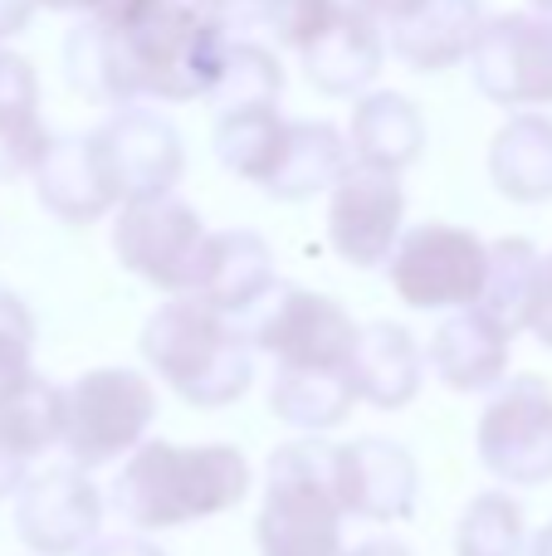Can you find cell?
Segmentation results:
<instances>
[{
	"mask_svg": "<svg viewBox=\"0 0 552 556\" xmlns=\"http://www.w3.org/2000/svg\"><path fill=\"white\" fill-rule=\"evenodd\" d=\"M181 5L196 10V15L221 20V25L230 29V25H240V20H254V5H260V0H181Z\"/></svg>",
	"mask_w": 552,
	"mask_h": 556,
	"instance_id": "34",
	"label": "cell"
},
{
	"mask_svg": "<svg viewBox=\"0 0 552 556\" xmlns=\"http://www.w3.org/2000/svg\"><path fill=\"white\" fill-rule=\"evenodd\" d=\"M338 450L328 440H293L269 454L264 508L254 522L260 556H348L342 547Z\"/></svg>",
	"mask_w": 552,
	"mask_h": 556,
	"instance_id": "4",
	"label": "cell"
},
{
	"mask_svg": "<svg viewBox=\"0 0 552 556\" xmlns=\"http://www.w3.org/2000/svg\"><path fill=\"white\" fill-rule=\"evenodd\" d=\"M489 176L518 205L552 201V117L514 113L489 147Z\"/></svg>",
	"mask_w": 552,
	"mask_h": 556,
	"instance_id": "24",
	"label": "cell"
},
{
	"mask_svg": "<svg viewBox=\"0 0 552 556\" xmlns=\"http://www.w3.org/2000/svg\"><path fill=\"white\" fill-rule=\"evenodd\" d=\"M205 250H211V230H205L201 215L186 201H176V195L123 205V215H117V225H113L117 264L176 298L196 293L201 269H205Z\"/></svg>",
	"mask_w": 552,
	"mask_h": 556,
	"instance_id": "7",
	"label": "cell"
},
{
	"mask_svg": "<svg viewBox=\"0 0 552 556\" xmlns=\"http://www.w3.org/2000/svg\"><path fill=\"white\" fill-rule=\"evenodd\" d=\"M338 493L348 518L362 522H401L416 513L421 469L406 444L367 434L338 450Z\"/></svg>",
	"mask_w": 552,
	"mask_h": 556,
	"instance_id": "14",
	"label": "cell"
},
{
	"mask_svg": "<svg viewBox=\"0 0 552 556\" xmlns=\"http://www.w3.org/2000/svg\"><path fill=\"white\" fill-rule=\"evenodd\" d=\"M342 5H357V10H362V0H342Z\"/></svg>",
	"mask_w": 552,
	"mask_h": 556,
	"instance_id": "42",
	"label": "cell"
},
{
	"mask_svg": "<svg viewBox=\"0 0 552 556\" xmlns=\"http://www.w3.org/2000/svg\"><path fill=\"white\" fill-rule=\"evenodd\" d=\"M54 137L39 123V78L25 54L0 45V181L35 172Z\"/></svg>",
	"mask_w": 552,
	"mask_h": 556,
	"instance_id": "23",
	"label": "cell"
},
{
	"mask_svg": "<svg viewBox=\"0 0 552 556\" xmlns=\"http://www.w3.org/2000/svg\"><path fill=\"white\" fill-rule=\"evenodd\" d=\"M381 59H387V39H381L377 20L357 5H342V15L323 29V39L303 49V74L318 93L352 98L377 78Z\"/></svg>",
	"mask_w": 552,
	"mask_h": 556,
	"instance_id": "19",
	"label": "cell"
},
{
	"mask_svg": "<svg viewBox=\"0 0 552 556\" xmlns=\"http://www.w3.org/2000/svg\"><path fill=\"white\" fill-rule=\"evenodd\" d=\"M39 5H49V10H68V15L88 20V15H93V5H98V0H39Z\"/></svg>",
	"mask_w": 552,
	"mask_h": 556,
	"instance_id": "39",
	"label": "cell"
},
{
	"mask_svg": "<svg viewBox=\"0 0 552 556\" xmlns=\"http://www.w3.org/2000/svg\"><path fill=\"white\" fill-rule=\"evenodd\" d=\"M421 5H426V0H362V10H367L372 20H391V25L411 20Z\"/></svg>",
	"mask_w": 552,
	"mask_h": 556,
	"instance_id": "37",
	"label": "cell"
},
{
	"mask_svg": "<svg viewBox=\"0 0 552 556\" xmlns=\"http://www.w3.org/2000/svg\"><path fill=\"white\" fill-rule=\"evenodd\" d=\"M156 391L127 366H98L64 391V454L78 469H98L147 444Z\"/></svg>",
	"mask_w": 552,
	"mask_h": 556,
	"instance_id": "5",
	"label": "cell"
},
{
	"mask_svg": "<svg viewBox=\"0 0 552 556\" xmlns=\"http://www.w3.org/2000/svg\"><path fill=\"white\" fill-rule=\"evenodd\" d=\"M250 493V459L235 444H166L147 440L117 469L108 503L137 532H166L230 513Z\"/></svg>",
	"mask_w": 552,
	"mask_h": 556,
	"instance_id": "1",
	"label": "cell"
},
{
	"mask_svg": "<svg viewBox=\"0 0 552 556\" xmlns=\"http://www.w3.org/2000/svg\"><path fill=\"white\" fill-rule=\"evenodd\" d=\"M284 137H289V123L279 117V108H250V113L215 117V156H221V166L254 181L260 191L284 156Z\"/></svg>",
	"mask_w": 552,
	"mask_h": 556,
	"instance_id": "28",
	"label": "cell"
},
{
	"mask_svg": "<svg viewBox=\"0 0 552 556\" xmlns=\"http://www.w3.org/2000/svg\"><path fill=\"white\" fill-rule=\"evenodd\" d=\"M352 172V147L333 123H289L284 156L274 176L264 181V195L274 201H309L318 191H338V181Z\"/></svg>",
	"mask_w": 552,
	"mask_h": 556,
	"instance_id": "21",
	"label": "cell"
},
{
	"mask_svg": "<svg viewBox=\"0 0 552 556\" xmlns=\"http://www.w3.org/2000/svg\"><path fill=\"white\" fill-rule=\"evenodd\" d=\"M29 176H35L39 205L64 225H88L117 205V191L98 162L93 137H54Z\"/></svg>",
	"mask_w": 552,
	"mask_h": 556,
	"instance_id": "15",
	"label": "cell"
},
{
	"mask_svg": "<svg viewBox=\"0 0 552 556\" xmlns=\"http://www.w3.org/2000/svg\"><path fill=\"white\" fill-rule=\"evenodd\" d=\"M479 93L504 108H548L552 103V15L543 10H514L494 15L479 29L469 54Z\"/></svg>",
	"mask_w": 552,
	"mask_h": 556,
	"instance_id": "10",
	"label": "cell"
},
{
	"mask_svg": "<svg viewBox=\"0 0 552 556\" xmlns=\"http://www.w3.org/2000/svg\"><path fill=\"white\" fill-rule=\"evenodd\" d=\"M479 464L509 489L552 483V391L543 376H514L479 415Z\"/></svg>",
	"mask_w": 552,
	"mask_h": 556,
	"instance_id": "8",
	"label": "cell"
},
{
	"mask_svg": "<svg viewBox=\"0 0 552 556\" xmlns=\"http://www.w3.org/2000/svg\"><path fill=\"white\" fill-rule=\"evenodd\" d=\"M84 556H166L156 542L137 538V532H117V538H98Z\"/></svg>",
	"mask_w": 552,
	"mask_h": 556,
	"instance_id": "35",
	"label": "cell"
},
{
	"mask_svg": "<svg viewBox=\"0 0 552 556\" xmlns=\"http://www.w3.org/2000/svg\"><path fill=\"white\" fill-rule=\"evenodd\" d=\"M455 556H524V508H518V498L499 489L469 498L455 528Z\"/></svg>",
	"mask_w": 552,
	"mask_h": 556,
	"instance_id": "30",
	"label": "cell"
},
{
	"mask_svg": "<svg viewBox=\"0 0 552 556\" xmlns=\"http://www.w3.org/2000/svg\"><path fill=\"white\" fill-rule=\"evenodd\" d=\"M401 215H406V191L397 176L352 166L328 205V240L338 260H348L352 269L391 264L401 244Z\"/></svg>",
	"mask_w": 552,
	"mask_h": 556,
	"instance_id": "13",
	"label": "cell"
},
{
	"mask_svg": "<svg viewBox=\"0 0 552 556\" xmlns=\"http://www.w3.org/2000/svg\"><path fill=\"white\" fill-rule=\"evenodd\" d=\"M352 156L367 172H406L426 147V123L406 93H367L352 108Z\"/></svg>",
	"mask_w": 552,
	"mask_h": 556,
	"instance_id": "22",
	"label": "cell"
},
{
	"mask_svg": "<svg viewBox=\"0 0 552 556\" xmlns=\"http://www.w3.org/2000/svg\"><path fill=\"white\" fill-rule=\"evenodd\" d=\"M534 5H538V10H543V15H552V0H534Z\"/></svg>",
	"mask_w": 552,
	"mask_h": 556,
	"instance_id": "41",
	"label": "cell"
},
{
	"mask_svg": "<svg viewBox=\"0 0 552 556\" xmlns=\"http://www.w3.org/2000/svg\"><path fill=\"white\" fill-rule=\"evenodd\" d=\"M362 327L342 313L333 298L309 293V288L279 283L250 323V342L269 352L279 366H303V371H348L352 346Z\"/></svg>",
	"mask_w": 552,
	"mask_h": 556,
	"instance_id": "9",
	"label": "cell"
},
{
	"mask_svg": "<svg viewBox=\"0 0 552 556\" xmlns=\"http://www.w3.org/2000/svg\"><path fill=\"white\" fill-rule=\"evenodd\" d=\"M113 39H117V59H123V78L133 103L137 98H156V103L211 98L235 45V35L221 20L196 15L181 0H162L142 25L113 29Z\"/></svg>",
	"mask_w": 552,
	"mask_h": 556,
	"instance_id": "3",
	"label": "cell"
},
{
	"mask_svg": "<svg viewBox=\"0 0 552 556\" xmlns=\"http://www.w3.org/2000/svg\"><path fill=\"white\" fill-rule=\"evenodd\" d=\"M284 93V68L279 59L264 45H250V39H235L230 59L221 68V84L211 88V108L215 117L225 113H250V108H279Z\"/></svg>",
	"mask_w": 552,
	"mask_h": 556,
	"instance_id": "29",
	"label": "cell"
},
{
	"mask_svg": "<svg viewBox=\"0 0 552 556\" xmlns=\"http://www.w3.org/2000/svg\"><path fill=\"white\" fill-rule=\"evenodd\" d=\"M29 356H35V317L10 288H0V391L29 376Z\"/></svg>",
	"mask_w": 552,
	"mask_h": 556,
	"instance_id": "32",
	"label": "cell"
},
{
	"mask_svg": "<svg viewBox=\"0 0 552 556\" xmlns=\"http://www.w3.org/2000/svg\"><path fill=\"white\" fill-rule=\"evenodd\" d=\"M528 332L552 352V254L543 260V278H538V298H534V317H528Z\"/></svg>",
	"mask_w": 552,
	"mask_h": 556,
	"instance_id": "33",
	"label": "cell"
},
{
	"mask_svg": "<svg viewBox=\"0 0 552 556\" xmlns=\"http://www.w3.org/2000/svg\"><path fill=\"white\" fill-rule=\"evenodd\" d=\"M142 356L196 410H221L254 381V356L240 327L196 298H172L147 317Z\"/></svg>",
	"mask_w": 552,
	"mask_h": 556,
	"instance_id": "2",
	"label": "cell"
},
{
	"mask_svg": "<svg viewBox=\"0 0 552 556\" xmlns=\"http://www.w3.org/2000/svg\"><path fill=\"white\" fill-rule=\"evenodd\" d=\"M342 15V0H260L254 20L274 29V39L289 49H309L313 39H323V29Z\"/></svg>",
	"mask_w": 552,
	"mask_h": 556,
	"instance_id": "31",
	"label": "cell"
},
{
	"mask_svg": "<svg viewBox=\"0 0 552 556\" xmlns=\"http://www.w3.org/2000/svg\"><path fill=\"white\" fill-rule=\"evenodd\" d=\"M103 528V493L88 469L54 464L29 473L15 498V532L35 556H84Z\"/></svg>",
	"mask_w": 552,
	"mask_h": 556,
	"instance_id": "12",
	"label": "cell"
},
{
	"mask_svg": "<svg viewBox=\"0 0 552 556\" xmlns=\"http://www.w3.org/2000/svg\"><path fill=\"white\" fill-rule=\"evenodd\" d=\"M348 556H411V547L397 538H372V542H362V547H352Z\"/></svg>",
	"mask_w": 552,
	"mask_h": 556,
	"instance_id": "38",
	"label": "cell"
},
{
	"mask_svg": "<svg viewBox=\"0 0 552 556\" xmlns=\"http://www.w3.org/2000/svg\"><path fill=\"white\" fill-rule=\"evenodd\" d=\"M479 29H485L479 0H426L411 20L391 25V54L416 74H440L475 54Z\"/></svg>",
	"mask_w": 552,
	"mask_h": 556,
	"instance_id": "20",
	"label": "cell"
},
{
	"mask_svg": "<svg viewBox=\"0 0 552 556\" xmlns=\"http://www.w3.org/2000/svg\"><path fill=\"white\" fill-rule=\"evenodd\" d=\"M88 137H93L98 162H103L117 201L127 205L156 201V195H172V186L181 181V166H186L181 132L156 108L127 103L108 123H98Z\"/></svg>",
	"mask_w": 552,
	"mask_h": 556,
	"instance_id": "11",
	"label": "cell"
},
{
	"mask_svg": "<svg viewBox=\"0 0 552 556\" xmlns=\"http://www.w3.org/2000/svg\"><path fill=\"white\" fill-rule=\"evenodd\" d=\"M509 342L514 332H504L485 307H460L436 327L426 362L450 391H489L509 371Z\"/></svg>",
	"mask_w": 552,
	"mask_h": 556,
	"instance_id": "16",
	"label": "cell"
},
{
	"mask_svg": "<svg viewBox=\"0 0 552 556\" xmlns=\"http://www.w3.org/2000/svg\"><path fill=\"white\" fill-rule=\"evenodd\" d=\"M49 444H64V391L29 371L0 391V450L29 464Z\"/></svg>",
	"mask_w": 552,
	"mask_h": 556,
	"instance_id": "26",
	"label": "cell"
},
{
	"mask_svg": "<svg viewBox=\"0 0 552 556\" xmlns=\"http://www.w3.org/2000/svg\"><path fill=\"white\" fill-rule=\"evenodd\" d=\"M528 556H552V522H548V528L534 538V547H528Z\"/></svg>",
	"mask_w": 552,
	"mask_h": 556,
	"instance_id": "40",
	"label": "cell"
},
{
	"mask_svg": "<svg viewBox=\"0 0 552 556\" xmlns=\"http://www.w3.org/2000/svg\"><path fill=\"white\" fill-rule=\"evenodd\" d=\"M538 278H543V254L534 250V240H494L489 244L485 293L475 307H485L504 332H524L528 317H534Z\"/></svg>",
	"mask_w": 552,
	"mask_h": 556,
	"instance_id": "27",
	"label": "cell"
},
{
	"mask_svg": "<svg viewBox=\"0 0 552 556\" xmlns=\"http://www.w3.org/2000/svg\"><path fill=\"white\" fill-rule=\"evenodd\" d=\"M39 0H0V39L20 35V29L29 25V15H35Z\"/></svg>",
	"mask_w": 552,
	"mask_h": 556,
	"instance_id": "36",
	"label": "cell"
},
{
	"mask_svg": "<svg viewBox=\"0 0 552 556\" xmlns=\"http://www.w3.org/2000/svg\"><path fill=\"white\" fill-rule=\"evenodd\" d=\"M357 405L348 371H303V366H274L269 381V410L274 420L293 425V430L323 434L342 425Z\"/></svg>",
	"mask_w": 552,
	"mask_h": 556,
	"instance_id": "25",
	"label": "cell"
},
{
	"mask_svg": "<svg viewBox=\"0 0 552 556\" xmlns=\"http://www.w3.org/2000/svg\"><path fill=\"white\" fill-rule=\"evenodd\" d=\"M274 288H279V278H274L269 244L250 230H225V235H211L201 283H196L191 298L225 317H244V313H254Z\"/></svg>",
	"mask_w": 552,
	"mask_h": 556,
	"instance_id": "17",
	"label": "cell"
},
{
	"mask_svg": "<svg viewBox=\"0 0 552 556\" xmlns=\"http://www.w3.org/2000/svg\"><path fill=\"white\" fill-rule=\"evenodd\" d=\"M421 371H426V356H421L416 337L401 323H367L357 332L348 362V381L357 391V401L377 405V410H401V405L416 401L421 391Z\"/></svg>",
	"mask_w": 552,
	"mask_h": 556,
	"instance_id": "18",
	"label": "cell"
},
{
	"mask_svg": "<svg viewBox=\"0 0 552 556\" xmlns=\"http://www.w3.org/2000/svg\"><path fill=\"white\" fill-rule=\"evenodd\" d=\"M391 288L416 313H450V307H475L485 293L489 244L475 230H460L446 220H426L401 235L391 254Z\"/></svg>",
	"mask_w": 552,
	"mask_h": 556,
	"instance_id": "6",
	"label": "cell"
}]
</instances>
